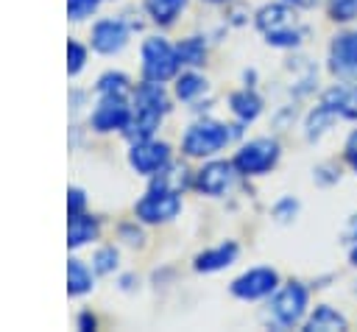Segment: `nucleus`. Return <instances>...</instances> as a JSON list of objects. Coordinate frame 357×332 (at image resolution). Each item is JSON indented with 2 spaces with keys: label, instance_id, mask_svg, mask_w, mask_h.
<instances>
[{
  "label": "nucleus",
  "instance_id": "2f4dec72",
  "mask_svg": "<svg viewBox=\"0 0 357 332\" xmlns=\"http://www.w3.org/2000/svg\"><path fill=\"white\" fill-rule=\"evenodd\" d=\"M95 324H98V321H95L92 312H81V315H78V329L89 332V329H95Z\"/></svg>",
  "mask_w": 357,
  "mask_h": 332
},
{
  "label": "nucleus",
  "instance_id": "c9c22d12",
  "mask_svg": "<svg viewBox=\"0 0 357 332\" xmlns=\"http://www.w3.org/2000/svg\"><path fill=\"white\" fill-rule=\"evenodd\" d=\"M351 265H357V246L351 248Z\"/></svg>",
  "mask_w": 357,
  "mask_h": 332
},
{
  "label": "nucleus",
  "instance_id": "a878e982",
  "mask_svg": "<svg viewBox=\"0 0 357 332\" xmlns=\"http://www.w3.org/2000/svg\"><path fill=\"white\" fill-rule=\"evenodd\" d=\"M84 61H86V50L75 39H70L67 42V73L70 75H78L81 67H84Z\"/></svg>",
  "mask_w": 357,
  "mask_h": 332
},
{
  "label": "nucleus",
  "instance_id": "5701e85b",
  "mask_svg": "<svg viewBox=\"0 0 357 332\" xmlns=\"http://www.w3.org/2000/svg\"><path fill=\"white\" fill-rule=\"evenodd\" d=\"M206 89V81L198 75V73H184L178 81H176V95L181 100H192L195 95H201Z\"/></svg>",
  "mask_w": 357,
  "mask_h": 332
},
{
  "label": "nucleus",
  "instance_id": "f03ea898",
  "mask_svg": "<svg viewBox=\"0 0 357 332\" xmlns=\"http://www.w3.org/2000/svg\"><path fill=\"white\" fill-rule=\"evenodd\" d=\"M257 28L273 47H296L304 39V25L287 3H271L257 11Z\"/></svg>",
  "mask_w": 357,
  "mask_h": 332
},
{
  "label": "nucleus",
  "instance_id": "b1692460",
  "mask_svg": "<svg viewBox=\"0 0 357 332\" xmlns=\"http://www.w3.org/2000/svg\"><path fill=\"white\" fill-rule=\"evenodd\" d=\"M98 92L100 95H126L128 92V78L123 73H106L98 78Z\"/></svg>",
  "mask_w": 357,
  "mask_h": 332
},
{
  "label": "nucleus",
  "instance_id": "7c9ffc66",
  "mask_svg": "<svg viewBox=\"0 0 357 332\" xmlns=\"http://www.w3.org/2000/svg\"><path fill=\"white\" fill-rule=\"evenodd\" d=\"M343 156H346V162L351 165V170L357 173V128L349 134V139H346V151H343Z\"/></svg>",
  "mask_w": 357,
  "mask_h": 332
},
{
  "label": "nucleus",
  "instance_id": "4be33fe9",
  "mask_svg": "<svg viewBox=\"0 0 357 332\" xmlns=\"http://www.w3.org/2000/svg\"><path fill=\"white\" fill-rule=\"evenodd\" d=\"M335 112L332 109H326L324 103L321 106H315L312 112H310V117H307V139H318L332 123H335Z\"/></svg>",
  "mask_w": 357,
  "mask_h": 332
},
{
  "label": "nucleus",
  "instance_id": "4468645a",
  "mask_svg": "<svg viewBox=\"0 0 357 332\" xmlns=\"http://www.w3.org/2000/svg\"><path fill=\"white\" fill-rule=\"evenodd\" d=\"M321 103L332 109L337 117L357 120V84H335L332 89L324 92Z\"/></svg>",
  "mask_w": 357,
  "mask_h": 332
},
{
  "label": "nucleus",
  "instance_id": "a211bd4d",
  "mask_svg": "<svg viewBox=\"0 0 357 332\" xmlns=\"http://www.w3.org/2000/svg\"><path fill=\"white\" fill-rule=\"evenodd\" d=\"M95 237H98V220L95 218H89L84 212L70 218V226H67V243H70V248H78V246H84V243H89Z\"/></svg>",
  "mask_w": 357,
  "mask_h": 332
},
{
  "label": "nucleus",
  "instance_id": "c85d7f7f",
  "mask_svg": "<svg viewBox=\"0 0 357 332\" xmlns=\"http://www.w3.org/2000/svg\"><path fill=\"white\" fill-rule=\"evenodd\" d=\"M84 204H86L84 190L70 187V190H67V215H70V218H73V215H81V212H84Z\"/></svg>",
  "mask_w": 357,
  "mask_h": 332
},
{
  "label": "nucleus",
  "instance_id": "c756f323",
  "mask_svg": "<svg viewBox=\"0 0 357 332\" xmlns=\"http://www.w3.org/2000/svg\"><path fill=\"white\" fill-rule=\"evenodd\" d=\"M296 209H298V204L293 201V198H282L276 206H273V215H276V220H290L293 215H296Z\"/></svg>",
  "mask_w": 357,
  "mask_h": 332
},
{
  "label": "nucleus",
  "instance_id": "393cba45",
  "mask_svg": "<svg viewBox=\"0 0 357 332\" xmlns=\"http://www.w3.org/2000/svg\"><path fill=\"white\" fill-rule=\"evenodd\" d=\"M329 17L335 22H351L357 17V0H329Z\"/></svg>",
  "mask_w": 357,
  "mask_h": 332
},
{
  "label": "nucleus",
  "instance_id": "6e6552de",
  "mask_svg": "<svg viewBox=\"0 0 357 332\" xmlns=\"http://www.w3.org/2000/svg\"><path fill=\"white\" fill-rule=\"evenodd\" d=\"M128 120H131V109L126 103V95H100V103L95 106L89 126L95 131L106 134V131H117V128L126 131Z\"/></svg>",
  "mask_w": 357,
  "mask_h": 332
},
{
  "label": "nucleus",
  "instance_id": "412c9836",
  "mask_svg": "<svg viewBox=\"0 0 357 332\" xmlns=\"http://www.w3.org/2000/svg\"><path fill=\"white\" fill-rule=\"evenodd\" d=\"M176 53H178V61H181V64L198 67V64H204V59H206V45H204L201 36H187V39L178 42Z\"/></svg>",
  "mask_w": 357,
  "mask_h": 332
},
{
  "label": "nucleus",
  "instance_id": "aec40b11",
  "mask_svg": "<svg viewBox=\"0 0 357 332\" xmlns=\"http://www.w3.org/2000/svg\"><path fill=\"white\" fill-rule=\"evenodd\" d=\"M184 3H187V0H145V11L151 14L153 22L170 25V22L178 17V11L184 8Z\"/></svg>",
  "mask_w": 357,
  "mask_h": 332
},
{
  "label": "nucleus",
  "instance_id": "f3484780",
  "mask_svg": "<svg viewBox=\"0 0 357 332\" xmlns=\"http://www.w3.org/2000/svg\"><path fill=\"white\" fill-rule=\"evenodd\" d=\"M229 106H231V112H234L243 123H248V120H257V117H259V112H262V98H259L254 89H240V92H234V95L229 98Z\"/></svg>",
  "mask_w": 357,
  "mask_h": 332
},
{
  "label": "nucleus",
  "instance_id": "20e7f679",
  "mask_svg": "<svg viewBox=\"0 0 357 332\" xmlns=\"http://www.w3.org/2000/svg\"><path fill=\"white\" fill-rule=\"evenodd\" d=\"M178 64H181L178 53L167 39L151 36V39L142 42V75H145V81H159L162 84V81L176 75Z\"/></svg>",
  "mask_w": 357,
  "mask_h": 332
},
{
  "label": "nucleus",
  "instance_id": "9d476101",
  "mask_svg": "<svg viewBox=\"0 0 357 332\" xmlns=\"http://www.w3.org/2000/svg\"><path fill=\"white\" fill-rule=\"evenodd\" d=\"M128 162L137 173L142 176H156L165 165H170V148L167 142H153V139H139L128 151Z\"/></svg>",
  "mask_w": 357,
  "mask_h": 332
},
{
  "label": "nucleus",
  "instance_id": "f704fd0d",
  "mask_svg": "<svg viewBox=\"0 0 357 332\" xmlns=\"http://www.w3.org/2000/svg\"><path fill=\"white\" fill-rule=\"evenodd\" d=\"M349 240H354V243H357V215L351 218V226H349Z\"/></svg>",
  "mask_w": 357,
  "mask_h": 332
},
{
  "label": "nucleus",
  "instance_id": "423d86ee",
  "mask_svg": "<svg viewBox=\"0 0 357 332\" xmlns=\"http://www.w3.org/2000/svg\"><path fill=\"white\" fill-rule=\"evenodd\" d=\"M181 209V201H178V193L176 190H167V187H153L137 201L134 212L142 223H165L170 218H176Z\"/></svg>",
  "mask_w": 357,
  "mask_h": 332
},
{
  "label": "nucleus",
  "instance_id": "e433bc0d",
  "mask_svg": "<svg viewBox=\"0 0 357 332\" xmlns=\"http://www.w3.org/2000/svg\"><path fill=\"white\" fill-rule=\"evenodd\" d=\"M209 3H223V0H209Z\"/></svg>",
  "mask_w": 357,
  "mask_h": 332
},
{
  "label": "nucleus",
  "instance_id": "2eb2a0df",
  "mask_svg": "<svg viewBox=\"0 0 357 332\" xmlns=\"http://www.w3.org/2000/svg\"><path fill=\"white\" fill-rule=\"evenodd\" d=\"M234 257H237V243L229 240V243H220V246H215V248H209V251H201L192 265H195V271H201V273H212V271H220V268L231 265Z\"/></svg>",
  "mask_w": 357,
  "mask_h": 332
},
{
  "label": "nucleus",
  "instance_id": "1a4fd4ad",
  "mask_svg": "<svg viewBox=\"0 0 357 332\" xmlns=\"http://www.w3.org/2000/svg\"><path fill=\"white\" fill-rule=\"evenodd\" d=\"M279 287V273L273 268H251L243 276H237L231 282V293L237 299L254 301V299H265Z\"/></svg>",
  "mask_w": 357,
  "mask_h": 332
},
{
  "label": "nucleus",
  "instance_id": "9b49d317",
  "mask_svg": "<svg viewBox=\"0 0 357 332\" xmlns=\"http://www.w3.org/2000/svg\"><path fill=\"white\" fill-rule=\"evenodd\" d=\"M329 70L346 81H357V31H349L332 39Z\"/></svg>",
  "mask_w": 357,
  "mask_h": 332
},
{
  "label": "nucleus",
  "instance_id": "72a5a7b5",
  "mask_svg": "<svg viewBox=\"0 0 357 332\" xmlns=\"http://www.w3.org/2000/svg\"><path fill=\"white\" fill-rule=\"evenodd\" d=\"M284 3H293V6H298V8H310V6H315L318 0H284Z\"/></svg>",
  "mask_w": 357,
  "mask_h": 332
},
{
  "label": "nucleus",
  "instance_id": "0eeeda50",
  "mask_svg": "<svg viewBox=\"0 0 357 332\" xmlns=\"http://www.w3.org/2000/svg\"><path fill=\"white\" fill-rule=\"evenodd\" d=\"M307 287L298 282L284 285L273 299H271V315L279 326H293L301 321V315L307 312Z\"/></svg>",
  "mask_w": 357,
  "mask_h": 332
},
{
  "label": "nucleus",
  "instance_id": "4c0bfd02",
  "mask_svg": "<svg viewBox=\"0 0 357 332\" xmlns=\"http://www.w3.org/2000/svg\"><path fill=\"white\" fill-rule=\"evenodd\" d=\"M354 293H357V287H354Z\"/></svg>",
  "mask_w": 357,
  "mask_h": 332
},
{
  "label": "nucleus",
  "instance_id": "f257e3e1",
  "mask_svg": "<svg viewBox=\"0 0 357 332\" xmlns=\"http://www.w3.org/2000/svg\"><path fill=\"white\" fill-rule=\"evenodd\" d=\"M167 98H165V89L159 81H145L134 89V112H131V120L126 126V137L131 142H139V139H151V134L159 128V120L165 117L167 112Z\"/></svg>",
  "mask_w": 357,
  "mask_h": 332
},
{
  "label": "nucleus",
  "instance_id": "dca6fc26",
  "mask_svg": "<svg viewBox=\"0 0 357 332\" xmlns=\"http://www.w3.org/2000/svg\"><path fill=\"white\" fill-rule=\"evenodd\" d=\"M349 324H346V318L337 312V310H332L329 304H321V307H315V312L307 318V324H304V329L307 332H332V329H346Z\"/></svg>",
  "mask_w": 357,
  "mask_h": 332
},
{
  "label": "nucleus",
  "instance_id": "f8f14e48",
  "mask_svg": "<svg viewBox=\"0 0 357 332\" xmlns=\"http://www.w3.org/2000/svg\"><path fill=\"white\" fill-rule=\"evenodd\" d=\"M89 42H92V47H95L98 53L112 56V53H117V50L126 47V42H128V28H126L123 20H100V22H95Z\"/></svg>",
  "mask_w": 357,
  "mask_h": 332
},
{
  "label": "nucleus",
  "instance_id": "cd10ccee",
  "mask_svg": "<svg viewBox=\"0 0 357 332\" xmlns=\"http://www.w3.org/2000/svg\"><path fill=\"white\" fill-rule=\"evenodd\" d=\"M98 6H100V0H67V17H70V20H84V17H89Z\"/></svg>",
  "mask_w": 357,
  "mask_h": 332
},
{
  "label": "nucleus",
  "instance_id": "6ab92c4d",
  "mask_svg": "<svg viewBox=\"0 0 357 332\" xmlns=\"http://www.w3.org/2000/svg\"><path fill=\"white\" fill-rule=\"evenodd\" d=\"M92 287V273L81 259L67 262V293L70 296H84Z\"/></svg>",
  "mask_w": 357,
  "mask_h": 332
},
{
  "label": "nucleus",
  "instance_id": "473e14b6",
  "mask_svg": "<svg viewBox=\"0 0 357 332\" xmlns=\"http://www.w3.org/2000/svg\"><path fill=\"white\" fill-rule=\"evenodd\" d=\"M120 234H123V237H128L126 243H139V240H142V234H139V229L134 232L131 226H123V229H120Z\"/></svg>",
  "mask_w": 357,
  "mask_h": 332
},
{
  "label": "nucleus",
  "instance_id": "7ed1b4c3",
  "mask_svg": "<svg viewBox=\"0 0 357 332\" xmlns=\"http://www.w3.org/2000/svg\"><path fill=\"white\" fill-rule=\"evenodd\" d=\"M231 139L229 126L218 123V120H198L187 128L184 139H181V151L187 156H212L218 153L226 142Z\"/></svg>",
  "mask_w": 357,
  "mask_h": 332
},
{
  "label": "nucleus",
  "instance_id": "bb28decb",
  "mask_svg": "<svg viewBox=\"0 0 357 332\" xmlns=\"http://www.w3.org/2000/svg\"><path fill=\"white\" fill-rule=\"evenodd\" d=\"M92 262H95V271H98V273H109V271H114V265H117V251H114L112 246L98 248Z\"/></svg>",
  "mask_w": 357,
  "mask_h": 332
},
{
  "label": "nucleus",
  "instance_id": "ddd939ff",
  "mask_svg": "<svg viewBox=\"0 0 357 332\" xmlns=\"http://www.w3.org/2000/svg\"><path fill=\"white\" fill-rule=\"evenodd\" d=\"M231 162H209L195 173V187L206 195H220L231 184Z\"/></svg>",
  "mask_w": 357,
  "mask_h": 332
},
{
  "label": "nucleus",
  "instance_id": "39448f33",
  "mask_svg": "<svg viewBox=\"0 0 357 332\" xmlns=\"http://www.w3.org/2000/svg\"><path fill=\"white\" fill-rule=\"evenodd\" d=\"M276 159H279V142L276 139H268V137H259V139L245 142L234 153L231 165L243 176H262V173H268L276 165Z\"/></svg>",
  "mask_w": 357,
  "mask_h": 332
}]
</instances>
